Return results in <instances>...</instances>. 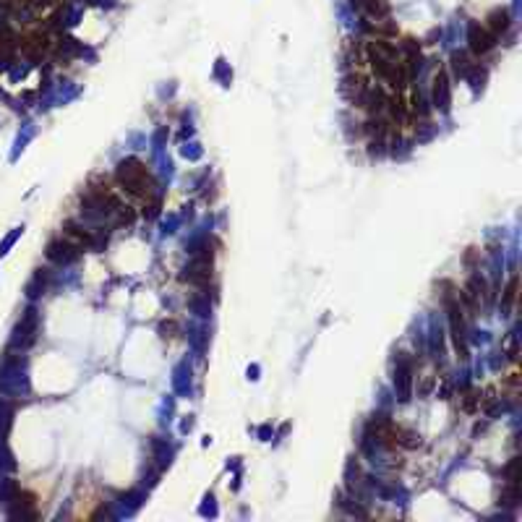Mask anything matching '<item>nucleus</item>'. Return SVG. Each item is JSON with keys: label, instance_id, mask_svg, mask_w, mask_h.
Returning a JSON list of instances; mask_svg holds the SVG:
<instances>
[{"label": "nucleus", "instance_id": "obj_1", "mask_svg": "<svg viewBox=\"0 0 522 522\" xmlns=\"http://www.w3.org/2000/svg\"><path fill=\"white\" fill-rule=\"evenodd\" d=\"M118 183L123 191H129L133 199H155V175L149 173V167L136 159V157H129L118 165Z\"/></svg>", "mask_w": 522, "mask_h": 522}, {"label": "nucleus", "instance_id": "obj_2", "mask_svg": "<svg viewBox=\"0 0 522 522\" xmlns=\"http://www.w3.org/2000/svg\"><path fill=\"white\" fill-rule=\"evenodd\" d=\"M467 42H470V53L478 58L488 56V53L496 47V37L485 27H481V24H473V27H470V32H467Z\"/></svg>", "mask_w": 522, "mask_h": 522}, {"label": "nucleus", "instance_id": "obj_3", "mask_svg": "<svg viewBox=\"0 0 522 522\" xmlns=\"http://www.w3.org/2000/svg\"><path fill=\"white\" fill-rule=\"evenodd\" d=\"M394 384H397L400 400L407 403V400H410V389H412V366L405 355L397 360V376H394Z\"/></svg>", "mask_w": 522, "mask_h": 522}, {"label": "nucleus", "instance_id": "obj_4", "mask_svg": "<svg viewBox=\"0 0 522 522\" xmlns=\"http://www.w3.org/2000/svg\"><path fill=\"white\" fill-rule=\"evenodd\" d=\"M79 251L81 248H76L71 240H53L50 246H47V259H53V261H58V264H68V261H74L76 256H79Z\"/></svg>", "mask_w": 522, "mask_h": 522}, {"label": "nucleus", "instance_id": "obj_5", "mask_svg": "<svg viewBox=\"0 0 522 522\" xmlns=\"http://www.w3.org/2000/svg\"><path fill=\"white\" fill-rule=\"evenodd\" d=\"M449 100H452V94H449V76L447 71H439V74L433 76V105L441 112H447Z\"/></svg>", "mask_w": 522, "mask_h": 522}, {"label": "nucleus", "instance_id": "obj_6", "mask_svg": "<svg viewBox=\"0 0 522 522\" xmlns=\"http://www.w3.org/2000/svg\"><path fill=\"white\" fill-rule=\"evenodd\" d=\"M488 24H485V29L494 34V37H502V34H507L509 32V27H512V19H509V11L507 8H496L488 13Z\"/></svg>", "mask_w": 522, "mask_h": 522}, {"label": "nucleus", "instance_id": "obj_7", "mask_svg": "<svg viewBox=\"0 0 522 522\" xmlns=\"http://www.w3.org/2000/svg\"><path fill=\"white\" fill-rule=\"evenodd\" d=\"M353 6H355L358 11L368 13L371 19H384L386 13H389L386 0H353Z\"/></svg>", "mask_w": 522, "mask_h": 522}, {"label": "nucleus", "instance_id": "obj_8", "mask_svg": "<svg viewBox=\"0 0 522 522\" xmlns=\"http://www.w3.org/2000/svg\"><path fill=\"white\" fill-rule=\"evenodd\" d=\"M517 287H520V280H517V275H514L512 280H509V285H507V290H504V298H502L507 308H512L514 301H517Z\"/></svg>", "mask_w": 522, "mask_h": 522}, {"label": "nucleus", "instance_id": "obj_9", "mask_svg": "<svg viewBox=\"0 0 522 522\" xmlns=\"http://www.w3.org/2000/svg\"><path fill=\"white\" fill-rule=\"evenodd\" d=\"M452 63H455V71H457L459 76H467V74H470V68H473V63L467 60L465 53H455V58H452Z\"/></svg>", "mask_w": 522, "mask_h": 522}, {"label": "nucleus", "instance_id": "obj_10", "mask_svg": "<svg viewBox=\"0 0 522 522\" xmlns=\"http://www.w3.org/2000/svg\"><path fill=\"white\" fill-rule=\"evenodd\" d=\"M173 332H178V321L170 319V321H162V337H175Z\"/></svg>", "mask_w": 522, "mask_h": 522}]
</instances>
